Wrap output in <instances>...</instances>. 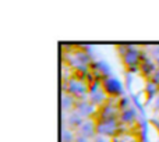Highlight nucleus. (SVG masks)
<instances>
[{
    "label": "nucleus",
    "instance_id": "1",
    "mask_svg": "<svg viewBox=\"0 0 159 142\" xmlns=\"http://www.w3.org/2000/svg\"><path fill=\"white\" fill-rule=\"evenodd\" d=\"M64 85H66V87L63 88V92L70 93V95H73L74 98H77L78 100L87 99L85 96L89 95V85L85 84L81 78H77V77L69 78L67 82H64Z\"/></svg>",
    "mask_w": 159,
    "mask_h": 142
},
{
    "label": "nucleus",
    "instance_id": "2",
    "mask_svg": "<svg viewBox=\"0 0 159 142\" xmlns=\"http://www.w3.org/2000/svg\"><path fill=\"white\" fill-rule=\"evenodd\" d=\"M121 49V57H123V63L127 69H135V67H140L141 61H143V55L140 52V49L135 46H123L119 47Z\"/></svg>",
    "mask_w": 159,
    "mask_h": 142
},
{
    "label": "nucleus",
    "instance_id": "3",
    "mask_svg": "<svg viewBox=\"0 0 159 142\" xmlns=\"http://www.w3.org/2000/svg\"><path fill=\"white\" fill-rule=\"evenodd\" d=\"M120 121L119 118H106V120H96V134L112 138L119 132Z\"/></svg>",
    "mask_w": 159,
    "mask_h": 142
},
{
    "label": "nucleus",
    "instance_id": "4",
    "mask_svg": "<svg viewBox=\"0 0 159 142\" xmlns=\"http://www.w3.org/2000/svg\"><path fill=\"white\" fill-rule=\"evenodd\" d=\"M102 82V89L105 91V93H106L107 96H115V98H117V96H121V93H123V87H121L120 81H117V79L115 78V77H103V78L101 79Z\"/></svg>",
    "mask_w": 159,
    "mask_h": 142
},
{
    "label": "nucleus",
    "instance_id": "5",
    "mask_svg": "<svg viewBox=\"0 0 159 142\" xmlns=\"http://www.w3.org/2000/svg\"><path fill=\"white\" fill-rule=\"evenodd\" d=\"M75 134L80 135V137H85L92 140L96 135V120L93 118H85L84 123L81 124V127L75 131Z\"/></svg>",
    "mask_w": 159,
    "mask_h": 142
},
{
    "label": "nucleus",
    "instance_id": "6",
    "mask_svg": "<svg viewBox=\"0 0 159 142\" xmlns=\"http://www.w3.org/2000/svg\"><path fill=\"white\" fill-rule=\"evenodd\" d=\"M75 110L82 116L84 118H91L93 114L98 113V109L91 103L88 99H82V100L77 102V106H75Z\"/></svg>",
    "mask_w": 159,
    "mask_h": 142
},
{
    "label": "nucleus",
    "instance_id": "7",
    "mask_svg": "<svg viewBox=\"0 0 159 142\" xmlns=\"http://www.w3.org/2000/svg\"><path fill=\"white\" fill-rule=\"evenodd\" d=\"M63 114H64V113H63ZM64 118H66V120L63 121V124H66L69 128L74 130V131H77L80 127H81V124L84 123V120H85V118L80 114L77 110H73V112L69 113L67 116L64 114Z\"/></svg>",
    "mask_w": 159,
    "mask_h": 142
},
{
    "label": "nucleus",
    "instance_id": "8",
    "mask_svg": "<svg viewBox=\"0 0 159 142\" xmlns=\"http://www.w3.org/2000/svg\"><path fill=\"white\" fill-rule=\"evenodd\" d=\"M119 106H112V104H105L101 109H98V116L96 120H106V118H119Z\"/></svg>",
    "mask_w": 159,
    "mask_h": 142
},
{
    "label": "nucleus",
    "instance_id": "9",
    "mask_svg": "<svg viewBox=\"0 0 159 142\" xmlns=\"http://www.w3.org/2000/svg\"><path fill=\"white\" fill-rule=\"evenodd\" d=\"M78 99L74 98L73 95L67 92H61V110L63 113H71L73 110H75V106H77Z\"/></svg>",
    "mask_w": 159,
    "mask_h": 142
},
{
    "label": "nucleus",
    "instance_id": "10",
    "mask_svg": "<svg viewBox=\"0 0 159 142\" xmlns=\"http://www.w3.org/2000/svg\"><path fill=\"white\" fill-rule=\"evenodd\" d=\"M157 70H158V67H157L155 60H152V59H149V57H144L143 56V61H141V64H140L141 73L145 74V75L149 77V79H151V77L154 75V73Z\"/></svg>",
    "mask_w": 159,
    "mask_h": 142
},
{
    "label": "nucleus",
    "instance_id": "11",
    "mask_svg": "<svg viewBox=\"0 0 159 142\" xmlns=\"http://www.w3.org/2000/svg\"><path fill=\"white\" fill-rule=\"evenodd\" d=\"M88 100H89L95 107H102V106L106 104L107 95L105 93L103 89H101V91H98V92H95V93H91L89 98H88Z\"/></svg>",
    "mask_w": 159,
    "mask_h": 142
},
{
    "label": "nucleus",
    "instance_id": "12",
    "mask_svg": "<svg viewBox=\"0 0 159 142\" xmlns=\"http://www.w3.org/2000/svg\"><path fill=\"white\" fill-rule=\"evenodd\" d=\"M135 120V110L133 107H129V109L120 112L119 114V121L120 124H133Z\"/></svg>",
    "mask_w": 159,
    "mask_h": 142
},
{
    "label": "nucleus",
    "instance_id": "13",
    "mask_svg": "<svg viewBox=\"0 0 159 142\" xmlns=\"http://www.w3.org/2000/svg\"><path fill=\"white\" fill-rule=\"evenodd\" d=\"M61 142H75V138H77V134H75L74 130L69 128L66 124H63V128H61Z\"/></svg>",
    "mask_w": 159,
    "mask_h": 142
},
{
    "label": "nucleus",
    "instance_id": "14",
    "mask_svg": "<svg viewBox=\"0 0 159 142\" xmlns=\"http://www.w3.org/2000/svg\"><path fill=\"white\" fill-rule=\"evenodd\" d=\"M145 92H147V95H148V98L151 99V98H154L155 95H158L159 87L152 79H148V82H147V85H145Z\"/></svg>",
    "mask_w": 159,
    "mask_h": 142
},
{
    "label": "nucleus",
    "instance_id": "15",
    "mask_svg": "<svg viewBox=\"0 0 159 142\" xmlns=\"http://www.w3.org/2000/svg\"><path fill=\"white\" fill-rule=\"evenodd\" d=\"M96 69L101 73V77H110V70H109V66H107L105 61H98L96 63Z\"/></svg>",
    "mask_w": 159,
    "mask_h": 142
},
{
    "label": "nucleus",
    "instance_id": "16",
    "mask_svg": "<svg viewBox=\"0 0 159 142\" xmlns=\"http://www.w3.org/2000/svg\"><path fill=\"white\" fill-rule=\"evenodd\" d=\"M119 109L123 112V110H126V109H129V99L127 98H120V100H119Z\"/></svg>",
    "mask_w": 159,
    "mask_h": 142
},
{
    "label": "nucleus",
    "instance_id": "17",
    "mask_svg": "<svg viewBox=\"0 0 159 142\" xmlns=\"http://www.w3.org/2000/svg\"><path fill=\"white\" fill-rule=\"evenodd\" d=\"M92 142H110V138L103 137V135H98V134H96L95 137L92 138Z\"/></svg>",
    "mask_w": 159,
    "mask_h": 142
},
{
    "label": "nucleus",
    "instance_id": "18",
    "mask_svg": "<svg viewBox=\"0 0 159 142\" xmlns=\"http://www.w3.org/2000/svg\"><path fill=\"white\" fill-rule=\"evenodd\" d=\"M151 79H152V81H154L155 84H157L158 87H159V69H158V70L154 73V75L151 77Z\"/></svg>",
    "mask_w": 159,
    "mask_h": 142
},
{
    "label": "nucleus",
    "instance_id": "19",
    "mask_svg": "<svg viewBox=\"0 0 159 142\" xmlns=\"http://www.w3.org/2000/svg\"><path fill=\"white\" fill-rule=\"evenodd\" d=\"M75 142H92V140H89V138H85V137H80V135H77V138H75Z\"/></svg>",
    "mask_w": 159,
    "mask_h": 142
},
{
    "label": "nucleus",
    "instance_id": "20",
    "mask_svg": "<svg viewBox=\"0 0 159 142\" xmlns=\"http://www.w3.org/2000/svg\"><path fill=\"white\" fill-rule=\"evenodd\" d=\"M154 107H155V110H159V93L157 95V98H155V100H154Z\"/></svg>",
    "mask_w": 159,
    "mask_h": 142
},
{
    "label": "nucleus",
    "instance_id": "21",
    "mask_svg": "<svg viewBox=\"0 0 159 142\" xmlns=\"http://www.w3.org/2000/svg\"><path fill=\"white\" fill-rule=\"evenodd\" d=\"M155 63H157V67L159 69V57H158V59H155Z\"/></svg>",
    "mask_w": 159,
    "mask_h": 142
}]
</instances>
